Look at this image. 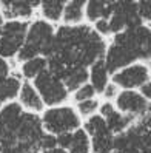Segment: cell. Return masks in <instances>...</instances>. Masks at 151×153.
<instances>
[{
	"label": "cell",
	"mask_w": 151,
	"mask_h": 153,
	"mask_svg": "<svg viewBox=\"0 0 151 153\" xmlns=\"http://www.w3.org/2000/svg\"><path fill=\"white\" fill-rule=\"evenodd\" d=\"M88 82L93 85V88L96 90L97 94L102 96L106 85L111 82V74H110V71L106 68L103 60L96 62V64H93L90 67V80H88Z\"/></svg>",
	"instance_id": "9a60e30c"
},
{
	"label": "cell",
	"mask_w": 151,
	"mask_h": 153,
	"mask_svg": "<svg viewBox=\"0 0 151 153\" xmlns=\"http://www.w3.org/2000/svg\"><path fill=\"white\" fill-rule=\"evenodd\" d=\"M40 153H66V152L57 147V149H54V150H49V152H40Z\"/></svg>",
	"instance_id": "4316f807"
},
{
	"label": "cell",
	"mask_w": 151,
	"mask_h": 153,
	"mask_svg": "<svg viewBox=\"0 0 151 153\" xmlns=\"http://www.w3.org/2000/svg\"><path fill=\"white\" fill-rule=\"evenodd\" d=\"M3 23H5V19H3L2 13H0V33H2V26H3Z\"/></svg>",
	"instance_id": "83f0119b"
},
{
	"label": "cell",
	"mask_w": 151,
	"mask_h": 153,
	"mask_svg": "<svg viewBox=\"0 0 151 153\" xmlns=\"http://www.w3.org/2000/svg\"><path fill=\"white\" fill-rule=\"evenodd\" d=\"M99 114L103 118V121L106 122L108 128L111 130V133L114 134V136H117V134L127 131L131 125L134 124V119H131V118H128V116L122 114L116 107H114V104L108 102V101L100 102Z\"/></svg>",
	"instance_id": "30bf717a"
},
{
	"label": "cell",
	"mask_w": 151,
	"mask_h": 153,
	"mask_svg": "<svg viewBox=\"0 0 151 153\" xmlns=\"http://www.w3.org/2000/svg\"><path fill=\"white\" fill-rule=\"evenodd\" d=\"M57 147L66 153H91L90 136L83 128L57 136Z\"/></svg>",
	"instance_id": "8fae6325"
},
{
	"label": "cell",
	"mask_w": 151,
	"mask_h": 153,
	"mask_svg": "<svg viewBox=\"0 0 151 153\" xmlns=\"http://www.w3.org/2000/svg\"><path fill=\"white\" fill-rule=\"evenodd\" d=\"M97 96V93H96V90L93 88V85L88 82V84H85V85H82L80 88H77L76 91L73 93V101L76 102V104H79V102H83V101H90V99H94Z\"/></svg>",
	"instance_id": "ffe728a7"
},
{
	"label": "cell",
	"mask_w": 151,
	"mask_h": 153,
	"mask_svg": "<svg viewBox=\"0 0 151 153\" xmlns=\"http://www.w3.org/2000/svg\"><path fill=\"white\" fill-rule=\"evenodd\" d=\"M28 26L29 22L5 20L2 26V33H0V57L5 60H11L17 57L25 43Z\"/></svg>",
	"instance_id": "277c9868"
},
{
	"label": "cell",
	"mask_w": 151,
	"mask_h": 153,
	"mask_svg": "<svg viewBox=\"0 0 151 153\" xmlns=\"http://www.w3.org/2000/svg\"><path fill=\"white\" fill-rule=\"evenodd\" d=\"M54 149H57V138L49 134V133H45L39 142V153L40 152H49Z\"/></svg>",
	"instance_id": "7402d4cb"
},
{
	"label": "cell",
	"mask_w": 151,
	"mask_h": 153,
	"mask_svg": "<svg viewBox=\"0 0 151 153\" xmlns=\"http://www.w3.org/2000/svg\"><path fill=\"white\" fill-rule=\"evenodd\" d=\"M137 14L144 25L151 22V0H144V2H137Z\"/></svg>",
	"instance_id": "44dd1931"
},
{
	"label": "cell",
	"mask_w": 151,
	"mask_h": 153,
	"mask_svg": "<svg viewBox=\"0 0 151 153\" xmlns=\"http://www.w3.org/2000/svg\"><path fill=\"white\" fill-rule=\"evenodd\" d=\"M60 79H62V82L65 84L68 91L74 93L77 88H80L82 85L88 84V80H90V68H86L83 65L66 67Z\"/></svg>",
	"instance_id": "4fadbf2b"
},
{
	"label": "cell",
	"mask_w": 151,
	"mask_h": 153,
	"mask_svg": "<svg viewBox=\"0 0 151 153\" xmlns=\"http://www.w3.org/2000/svg\"><path fill=\"white\" fill-rule=\"evenodd\" d=\"M139 91H140V94L144 96V97L147 99V101L151 104V80H150V82H147L144 87H142V88L139 90Z\"/></svg>",
	"instance_id": "484cf974"
},
{
	"label": "cell",
	"mask_w": 151,
	"mask_h": 153,
	"mask_svg": "<svg viewBox=\"0 0 151 153\" xmlns=\"http://www.w3.org/2000/svg\"><path fill=\"white\" fill-rule=\"evenodd\" d=\"M32 85L40 94L43 105L46 108L63 105L69 97V91L66 90L65 84L62 82V79L51 74L48 70L45 73H42L39 77H35L32 80Z\"/></svg>",
	"instance_id": "5b68a950"
},
{
	"label": "cell",
	"mask_w": 151,
	"mask_h": 153,
	"mask_svg": "<svg viewBox=\"0 0 151 153\" xmlns=\"http://www.w3.org/2000/svg\"><path fill=\"white\" fill-rule=\"evenodd\" d=\"M116 2H99V0H93V2H86L85 5V19L90 23H96L97 20H108Z\"/></svg>",
	"instance_id": "5bb4252c"
},
{
	"label": "cell",
	"mask_w": 151,
	"mask_h": 153,
	"mask_svg": "<svg viewBox=\"0 0 151 153\" xmlns=\"http://www.w3.org/2000/svg\"><path fill=\"white\" fill-rule=\"evenodd\" d=\"M113 104L122 114L134 121L144 118L150 111V102L140 94L139 90H119Z\"/></svg>",
	"instance_id": "ba28073f"
},
{
	"label": "cell",
	"mask_w": 151,
	"mask_h": 153,
	"mask_svg": "<svg viewBox=\"0 0 151 153\" xmlns=\"http://www.w3.org/2000/svg\"><path fill=\"white\" fill-rule=\"evenodd\" d=\"M144 153H151V149L150 150H144Z\"/></svg>",
	"instance_id": "f1b7e54d"
},
{
	"label": "cell",
	"mask_w": 151,
	"mask_h": 153,
	"mask_svg": "<svg viewBox=\"0 0 151 153\" xmlns=\"http://www.w3.org/2000/svg\"><path fill=\"white\" fill-rule=\"evenodd\" d=\"M40 121L45 133H49L56 138L60 136V134L73 133L79 128H82V124H83L74 107L66 104L45 108L40 113Z\"/></svg>",
	"instance_id": "7a4b0ae2"
},
{
	"label": "cell",
	"mask_w": 151,
	"mask_h": 153,
	"mask_svg": "<svg viewBox=\"0 0 151 153\" xmlns=\"http://www.w3.org/2000/svg\"><path fill=\"white\" fill-rule=\"evenodd\" d=\"M119 93V88L114 85L113 82H110L108 85H106V88L103 90V93H102V97H103V101H108V102H113L114 99H116Z\"/></svg>",
	"instance_id": "603a6c76"
},
{
	"label": "cell",
	"mask_w": 151,
	"mask_h": 153,
	"mask_svg": "<svg viewBox=\"0 0 151 153\" xmlns=\"http://www.w3.org/2000/svg\"><path fill=\"white\" fill-rule=\"evenodd\" d=\"M85 0H69L65 3L62 25H80L85 19Z\"/></svg>",
	"instance_id": "e0dca14e"
},
{
	"label": "cell",
	"mask_w": 151,
	"mask_h": 153,
	"mask_svg": "<svg viewBox=\"0 0 151 153\" xmlns=\"http://www.w3.org/2000/svg\"><path fill=\"white\" fill-rule=\"evenodd\" d=\"M54 34H56V25L43 20L40 17L32 19L28 26L25 43H23L20 53L17 54L15 60L19 64H22V62H26V60L39 57V56L43 57L46 48L49 47L52 37H54Z\"/></svg>",
	"instance_id": "6da1fadb"
},
{
	"label": "cell",
	"mask_w": 151,
	"mask_h": 153,
	"mask_svg": "<svg viewBox=\"0 0 151 153\" xmlns=\"http://www.w3.org/2000/svg\"><path fill=\"white\" fill-rule=\"evenodd\" d=\"M0 153H25L17 144H11V146L0 147Z\"/></svg>",
	"instance_id": "d4e9b609"
},
{
	"label": "cell",
	"mask_w": 151,
	"mask_h": 153,
	"mask_svg": "<svg viewBox=\"0 0 151 153\" xmlns=\"http://www.w3.org/2000/svg\"><path fill=\"white\" fill-rule=\"evenodd\" d=\"M150 80L151 70L144 62H136L111 74V82L119 90H140Z\"/></svg>",
	"instance_id": "52a82bcc"
},
{
	"label": "cell",
	"mask_w": 151,
	"mask_h": 153,
	"mask_svg": "<svg viewBox=\"0 0 151 153\" xmlns=\"http://www.w3.org/2000/svg\"><path fill=\"white\" fill-rule=\"evenodd\" d=\"M65 3L66 2H62V0H43L39 5L37 14H40V19L56 25V23L62 22Z\"/></svg>",
	"instance_id": "2e32d148"
},
{
	"label": "cell",
	"mask_w": 151,
	"mask_h": 153,
	"mask_svg": "<svg viewBox=\"0 0 151 153\" xmlns=\"http://www.w3.org/2000/svg\"><path fill=\"white\" fill-rule=\"evenodd\" d=\"M46 71V59L45 57H34L29 59L26 62H22L20 68H19V74L23 80H28V82H32L35 77H39L42 73Z\"/></svg>",
	"instance_id": "ac0fdd59"
},
{
	"label": "cell",
	"mask_w": 151,
	"mask_h": 153,
	"mask_svg": "<svg viewBox=\"0 0 151 153\" xmlns=\"http://www.w3.org/2000/svg\"><path fill=\"white\" fill-rule=\"evenodd\" d=\"M45 134L40 114L25 111L15 130V144L25 153H39V142Z\"/></svg>",
	"instance_id": "3957f363"
},
{
	"label": "cell",
	"mask_w": 151,
	"mask_h": 153,
	"mask_svg": "<svg viewBox=\"0 0 151 153\" xmlns=\"http://www.w3.org/2000/svg\"><path fill=\"white\" fill-rule=\"evenodd\" d=\"M148 28H150V30H151V22H150V23H148Z\"/></svg>",
	"instance_id": "f546056e"
},
{
	"label": "cell",
	"mask_w": 151,
	"mask_h": 153,
	"mask_svg": "<svg viewBox=\"0 0 151 153\" xmlns=\"http://www.w3.org/2000/svg\"><path fill=\"white\" fill-rule=\"evenodd\" d=\"M17 102H19L22 105V108L28 113L40 114L45 110V105H43L40 94L37 93V90L34 88L32 82H28V80H23L22 82L19 96H17Z\"/></svg>",
	"instance_id": "7c38bea8"
},
{
	"label": "cell",
	"mask_w": 151,
	"mask_h": 153,
	"mask_svg": "<svg viewBox=\"0 0 151 153\" xmlns=\"http://www.w3.org/2000/svg\"><path fill=\"white\" fill-rule=\"evenodd\" d=\"M11 73H13V68L10 65V62L0 57V82H3Z\"/></svg>",
	"instance_id": "cb8c5ba5"
},
{
	"label": "cell",
	"mask_w": 151,
	"mask_h": 153,
	"mask_svg": "<svg viewBox=\"0 0 151 153\" xmlns=\"http://www.w3.org/2000/svg\"><path fill=\"white\" fill-rule=\"evenodd\" d=\"M40 2L37 0H2L0 13L5 20H22L31 22L37 14Z\"/></svg>",
	"instance_id": "9c48e42d"
},
{
	"label": "cell",
	"mask_w": 151,
	"mask_h": 153,
	"mask_svg": "<svg viewBox=\"0 0 151 153\" xmlns=\"http://www.w3.org/2000/svg\"><path fill=\"white\" fill-rule=\"evenodd\" d=\"M99 107H100V101L97 97H94V99H90V101H83V102L76 104L74 108H76L77 114L80 116V119L82 118L88 119V118H91V116L99 113Z\"/></svg>",
	"instance_id": "d6986e66"
},
{
	"label": "cell",
	"mask_w": 151,
	"mask_h": 153,
	"mask_svg": "<svg viewBox=\"0 0 151 153\" xmlns=\"http://www.w3.org/2000/svg\"><path fill=\"white\" fill-rule=\"evenodd\" d=\"M82 128L90 136L91 153H113L114 150V134L108 128L103 118L97 113L85 119Z\"/></svg>",
	"instance_id": "8992f818"
}]
</instances>
